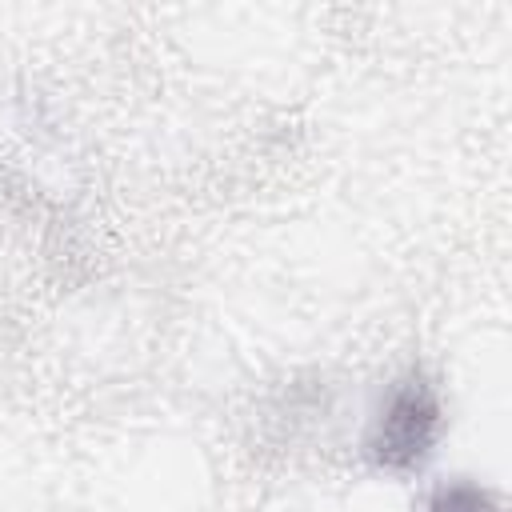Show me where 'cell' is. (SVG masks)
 Returning <instances> with one entry per match:
<instances>
[{"label": "cell", "instance_id": "2", "mask_svg": "<svg viewBox=\"0 0 512 512\" xmlns=\"http://www.w3.org/2000/svg\"><path fill=\"white\" fill-rule=\"evenodd\" d=\"M436 512H492L488 508V496L476 492V488H456V492H444L436 500Z\"/></svg>", "mask_w": 512, "mask_h": 512}, {"label": "cell", "instance_id": "1", "mask_svg": "<svg viewBox=\"0 0 512 512\" xmlns=\"http://www.w3.org/2000/svg\"><path fill=\"white\" fill-rule=\"evenodd\" d=\"M432 420H436V412H432L424 392H412V388L400 392L392 400L384 424H380V444H376L380 460L384 464H412V460H420L428 440H432Z\"/></svg>", "mask_w": 512, "mask_h": 512}]
</instances>
